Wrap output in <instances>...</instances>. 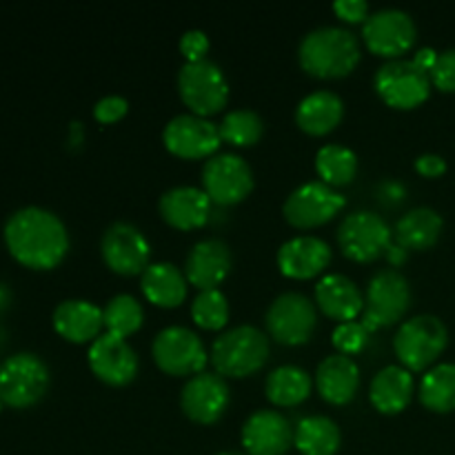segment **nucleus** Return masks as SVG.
Here are the masks:
<instances>
[{
    "mask_svg": "<svg viewBox=\"0 0 455 455\" xmlns=\"http://www.w3.org/2000/svg\"><path fill=\"white\" fill-rule=\"evenodd\" d=\"M9 253L31 269H52L69 251V234L60 218L44 207H20L4 222Z\"/></svg>",
    "mask_w": 455,
    "mask_h": 455,
    "instance_id": "1",
    "label": "nucleus"
},
{
    "mask_svg": "<svg viewBox=\"0 0 455 455\" xmlns=\"http://www.w3.org/2000/svg\"><path fill=\"white\" fill-rule=\"evenodd\" d=\"M298 60L307 74L318 78H342L360 62V43L347 27H315L300 40Z\"/></svg>",
    "mask_w": 455,
    "mask_h": 455,
    "instance_id": "2",
    "label": "nucleus"
},
{
    "mask_svg": "<svg viewBox=\"0 0 455 455\" xmlns=\"http://www.w3.org/2000/svg\"><path fill=\"white\" fill-rule=\"evenodd\" d=\"M267 360H269V338L253 324L227 329L212 345V364L220 376H251L265 367Z\"/></svg>",
    "mask_w": 455,
    "mask_h": 455,
    "instance_id": "3",
    "label": "nucleus"
},
{
    "mask_svg": "<svg viewBox=\"0 0 455 455\" xmlns=\"http://www.w3.org/2000/svg\"><path fill=\"white\" fill-rule=\"evenodd\" d=\"M449 331L440 318L431 314L413 315L404 320L394 336V349L398 360L409 371H422L438 360L447 349Z\"/></svg>",
    "mask_w": 455,
    "mask_h": 455,
    "instance_id": "4",
    "label": "nucleus"
},
{
    "mask_svg": "<svg viewBox=\"0 0 455 455\" xmlns=\"http://www.w3.org/2000/svg\"><path fill=\"white\" fill-rule=\"evenodd\" d=\"M178 93L196 116H212L229 100V83L225 71L212 58L185 62L178 71Z\"/></svg>",
    "mask_w": 455,
    "mask_h": 455,
    "instance_id": "5",
    "label": "nucleus"
},
{
    "mask_svg": "<svg viewBox=\"0 0 455 455\" xmlns=\"http://www.w3.org/2000/svg\"><path fill=\"white\" fill-rule=\"evenodd\" d=\"M411 305V287L409 280L398 269H380L369 278L364 291L363 324L369 331L394 324L407 314Z\"/></svg>",
    "mask_w": 455,
    "mask_h": 455,
    "instance_id": "6",
    "label": "nucleus"
},
{
    "mask_svg": "<svg viewBox=\"0 0 455 455\" xmlns=\"http://www.w3.org/2000/svg\"><path fill=\"white\" fill-rule=\"evenodd\" d=\"M49 369L31 351L9 355L0 364V400L9 407L25 409L38 403L49 389Z\"/></svg>",
    "mask_w": 455,
    "mask_h": 455,
    "instance_id": "7",
    "label": "nucleus"
},
{
    "mask_svg": "<svg viewBox=\"0 0 455 455\" xmlns=\"http://www.w3.org/2000/svg\"><path fill=\"white\" fill-rule=\"evenodd\" d=\"M394 231L389 222L369 209L347 213L338 227V247L347 258L355 262H371L387 253L394 243Z\"/></svg>",
    "mask_w": 455,
    "mask_h": 455,
    "instance_id": "8",
    "label": "nucleus"
},
{
    "mask_svg": "<svg viewBox=\"0 0 455 455\" xmlns=\"http://www.w3.org/2000/svg\"><path fill=\"white\" fill-rule=\"evenodd\" d=\"M373 87L378 96L395 109H413L429 98V71L420 69L413 60L394 58L378 67L373 76Z\"/></svg>",
    "mask_w": 455,
    "mask_h": 455,
    "instance_id": "9",
    "label": "nucleus"
},
{
    "mask_svg": "<svg viewBox=\"0 0 455 455\" xmlns=\"http://www.w3.org/2000/svg\"><path fill=\"white\" fill-rule=\"evenodd\" d=\"M156 364L169 376H196L207 367L209 354L196 331L180 324H172L158 331L151 345Z\"/></svg>",
    "mask_w": 455,
    "mask_h": 455,
    "instance_id": "10",
    "label": "nucleus"
},
{
    "mask_svg": "<svg viewBox=\"0 0 455 455\" xmlns=\"http://www.w3.org/2000/svg\"><path fill=\"white\" fill-rule=\"evenodd\" d=\"M267 331L283 345H302L314 333L318 323L315 302L300 291H284L274 298L265 314Z\"/></svg>",
    "mask_w": 455,
    "mask_h": 455,
    "instance_id": "11",
    "label": "nucleus"
},
{
    "mask_svg": "<svg viewBox=\"0 0 455 455\" xmlns=\"http://www.w3.org/2000/svg\"><path fill=\"white\" fill-rule=\"evenodd\" d=\"M345 204L347 198L336 187L323 180H307L287 196L283 213L293 227L309 229V227H318L331 220L336 213L345 209Z\"/></svg>",
    "mask_w": 455,
    "mask_h": 455,
    "instance_id": "12",
    "label": "nucleus"
},
{
    "mask_svg": "<svg viewBox=\"0 0 455 455\" xmlns=\"http://www.w3.org/2000/svg\"><path fill=\"white\" fill-rule=\"evenodd\" d=\"M203 189L218 204H235L253 189V172L247 160L231 151L213 154L203 167Z\"/></svg>",
    "mask_w": 455,
    "mask_h": 455,
    "instance_id": "13",
    "label": "nucleus"
},
{
    "mask_svg": "<svg viewBox=\"0 0 455 455\" xmlns=\"http://www.w3.org/2000/svg\"><path fill=\"white\" fill-rule=\"evenodd\" d=\"M416 22L407 12L398 7H385L371 12L363 22V38L367 47L378 56L389 60L400 58L416 43Z\"/></svg>",
    "mask_w": 455,
    "mask_h": 455,
    "instance_id": "14",
    "label": "nucleus"
},
{
    "mask_svg": "<svg viewBox=\"0 0 455 455\" xmlns=\"http://www.w3.org/2000/svg\"><path fill=\"white\" fill-rule=\"evenodd\" d=\"M163 142L173 156L187 160L212 158L220 147V129L204 116L178 114L164 124Z\"/></svg>",
    "mask_w": 455,
    "mask_h": 455,
    "instance_id": "15",
    "label": "nucleus"
},
{
    "mask_svg": "<svg viewBox=\"0 0 455 455\" xmlns=\"http://www.w3.org/2000/svg\"><path fill=\"white\" fill-rule=\"evenodd\" d=\"M100 251L107 267L123 275L142 274L151 265V247L147 235L132 222L118 220L102 234Z\"/></svg>",
    "mask_w": 455,
    "mask_h": 455,
    "instance_id": "16",
    "label": "nucleus"
},
{
    "mask_svg": "<svg viewBox=\"0 0 455 455\" xmlns=\"http://www.w3.org/2000/svg\"><path fill=\"white\" fill-rule=\"evenodd\" d=\"M229 400V387L225 378L212 371H200L191 376L180 391L182 411L200 425H213L220 420Z\"/></svg>",
    "mask_w": 455,
    "mask_h": 455,
    "instance_id": "17",
    "label": "nucleus"
},
{
    "mask_svg": "<svg viewBox=\"0 0 455 455\" xmlns=\"http://www.w3.org/2000/svg\"><path fill=\"white\" fill-rule=\"evenodd\" d=\"M89 367L111 387H123L132 382L138 373V355L124 338L114 333H100L89 347Z\"/></svg>",
    "mask_w": 455,
    "mask_h": 455,
    "instance_id": "18",
    "label": "nucleus"
},
{
    "mask_svg": "<svg viewBox=\"0 0 455 455\" xmlns=\"http://www.w3.org/2000/svg\"><path fill=\"white\" fill-rule=\"evenodd\" d=\"M243 444L251 455H284L293 444V427L275 409H258L244 420Z\"/></svg>",
    "mask_w": 455,
    "mask_h": 455,
    "instance_id": "19",
    "label": "nucleus"
},
{
    "mask_svg": "<svg viewBox=\"0 0 455 455\" xmlns=\"http://www.w3.org/2000/svg\"><path fill=\"white\" fill-rule=\"evenodd\" d=\"M231 271V249L220 238L198 240L185 260V275L200 291L218 289Z\"/></svg>",
    "mask_w": 455,
    "mask_h": 455,
    "instance_id": "20",
    "label": "nucleus"
},
{
    "mask_svg": "<svg viewBox=\"0 0 455 455\" xmlns=\"http://www.w3.org/2000/svg\"><path fill=\"white\" fill-rule=\"evenodd\" d=\"M158 212L164 218V222H169L176 229H198L209 220L212 198L200 187L176 185L160 196Z\"/></svg>",
    "mask_w": 455,
    "mask_h": 455,
    "instance_id": "21",
    "label": "nucleus"
},
{
    "mask_svg": "<svg viewBox=\"0 0 455 455\" xmlns=\"http://www.w3.org/2000/svg\"><path fill=\"white\" fill-rule=\"evenodd\" d=\"M331 262V247L318 235H296L278 249V267L284 275L309 280Z\"/></svg>",
    "mask_w": 455,
    "mask_h": 455,
    "instance_id": "22",
    "label": "nucleus"
},
{
    "mask_svg": "<svg viewBox=\"0 0 455 455\" xmlns=\"http://www.w3.org/2000/svg\"><path fill=\"white\" fill-rule=\"evenodd\" d=\"M315 302L320 311L333 320H355L364 309V293L345 274H327L315 284Z\"/></svg>",
    "mask_w": 455,
    "mask_h": 455,
    "instance_id": "23",
    "label": "nucleus"
},
{
    "mask_svg": "<svg viewBox=\"0 0 455 455\" xmlns=\"http://www.w3.org/2000/svg\"><path fill=\"white\" fill-rule=\"evenodd\" d=\"M52 320L56 331L69 342H93L105 327L100 307L80 298L58 302Z\"/></svg>",
    "mask_w": 455,
    "mask_h": 455,
    "instance_id": "24",
    "label": "nucleus"
},
{
    "mask_svg": "<svg viewBox=\"0 0 455 455\" xmlns=\"http://www.w3.org/2000/svg\"><path fill=\"white\" fill-rule=\"evenodd\" d=\"M315 387L327 403H351L360 387V367L351 355H327L315 369Z\"/></svg>",
    "mask_w": 455,
    "mask_h": 455,
    "instance_id": "25",
    "label": "nucleus"
},
{
    "mask_svg": "<svg viewBox=\"0 0 455 455\" xmlns=\"http://www.w3.org/2000/svg\"><path fill=\"white\" fill-rule=\"evenodd\" d=\"M345 116V102L331 89H315L307 93L296 107V123L311 136H323L336 129Z\"/></svg>",
    "mask_w": 455,
    "mask_h": 455,
    "instance_id": "26",
    "label": "nucleus"
},
{
    "mask_svg": "<svg viewBox=\"0 0 455 455\" xmlns=\"http://www.w3.org/2000/svg\"><path fill=\"white\" fill-rule=\"evenodd\" d=\"M413 395V376L409 369L400 364H389L382 367L373 376L371 387H369V398L373 407L382 413H398L411 403Z\"/></svg>",
    "mask_w": 455,
    "mask_h": 455,
    "instance_id": "27",
    "label": "nucleus"
},
{
    "mask_svg": "<svg viewBox=\"0 0 455 455\" xmlns=\"http://www.w3.org/2000/svg\"><path fill=\"white\" fill-rule=\"evenodd\" d=\"M187 275L172 262H151L140 274L142 293L158 307H178L187 298Z\"/></svg>",
    "mask_w": 455,
    "mask_h": 455,
    "instance_id": "28",
    "label": "nucleus"
},
{
    "mask_svg": "<svg viewBox=\"0 0 455 455\" xmlns=\"http://www.w3.org/2000/svg\"><path fill=\"white\" fill-rule=\"evenodd\" d=\"M443 216L431 207H413L398 218L394 227L395 243L404 249H429L443 234Z\"/></svg>",
    "mask_w": 455,
    "mask_h": 455,
    "instance_id": "29",
    "label": "nucleus"
},
{
    "mask_svg": "<svg viewBox=\"0 0 455 455\" xmlns=\"http://www.w3.org/2000/svg\"><path fill=\"white\" fill-rule=\"evenodd\" d=\"M340 427L329 416L302 418L293 429V444L305 455H333L340 449Z\"/></svg>",
    "mask_w": 455,
    "mask_h": 455,
    "instance_id": "30",
    "label": "nucleus"
},
{
    "mask_svg": "<svg viewBox=\"0 0 455 455\" xmlns=\"http://www.w3.org/2000/svg\"><path fill=\"white\" fill-rule=\"evenodd\" d=\"M311 387L314 380L305 369L298 364H280L267 376L265 394L278 407H296L309 398Z\"/></svg>",
    "mask_w": 455,
    "mask_h": 455,
    "instance_id": "31",
    "label": "nucleus"
},
{
    "mask_svg": "<svg viewBox=\"0 0 455 455\" xmlns=\"http://www.w3.org/2000/svg\"><path fill=\"white\" fill-rule=\"evenodd\" d=\"M315 172L331 187L349 185L358 172V156L351 147L327 142L315 154Z\"/></svg>",
    "mask_w": 455,
    "mask_h": 455,
    "instance_id": "32",
    "label": "nucleus"
},
{
    "mask_svg": "<svg viewBox=\"0 0 455 455\" xmlns=\"http://www.w3.org/2000/svg\"><path fill=\"white\" fill-rule=\"evenodd\" d=\"M420 403L438 413L455 411V364L443 363L422 376Z\"/></svg>",
    "mask_w": 455,
    "mask_h": 455,
    "instance_id": "33",
    "label": "nucleus"
},
{
    "mask_svg": "<svg viewBox=\"0 0 455 455\" xmlns=\"http://www.w3.org/2000/svg\"><path fill=\"white\" fill-rule=\"evenodd\" d=\"M142 318H145V311L132 293H118L102 309L107 333H114L120 338L136 333L142 327Z\"/></svg>",
    "mask_w": 455,
    "mask_h": 455,
    "instance_id": "34",
    "label": "nucleus"
},
{
    "mask_svg": "<svg viewBox=\"0 0 455 455\" xmlns=\"http://www.w3.org/2000/svg\"><path fill=\"white\" fill-rule=\"evenodd\" d=\"M220 138L225 142H231L235 147L256 145L265 133V120L258 111L253 109H234L225 114V118L218 123Z\"/></svg>",
    "mask_w": 455,
    "mask_h": 455,
    "instance_id": "35",
    "label": "nucleus"
},
{
    "mask_svg": "<svg viewBox=\"0 0 455 455\" xmlns=\"http://www.w3.org/2000/svg\"><path fill=\"white\" fill-rule=\"evenodd\" d=\"M191 315L198 327L216 331L229 323V300L220 289H204L191 302Z\"/></svg>",
    "mask_w": 455,
    "mask_h": 455,
    "instance_id": "36",
    "label": "nucleus"
},
{
    "mask_svg": "<svg viewBox=\"0 0 455 455\" xmlns=\"http://www.w3.org/2000/svg\"><path fill=\"white\" fill-rule=\"evenodd\" d=\"M331 342L340 354L354 355L367 347L369 342V329L358 320H347V323H338L331 333Z\"/></svg>",
    "mask_w": 455,
    "mask_h": 455,
    "instance_id": "37",
    "label": "nucleus"
},
{
    "mask_svg": "<svg viewBox=\"0 0 455 455\" xmlns=\"http://www.w3.org/2000/svg\"><path fill=\"white\" fill-rule=\"evenodd\" d=\"M431 84H435L443 92H455V49L438 53L434 69L429 71Z\"/></svg>",
    "mask_w": 455,
    "mask_h": 455,
    "instance_id": "38",
    "label": "nucleus"
},
{
    "mask_svg": "<svg viewBox=\"0 0 455 455\" xmlns=\"http://www.w3.org/2000/svg\"><path fill=\"white\" fill-rule=\"evenodd\" d=\"M178 47H180L182 56L187 58V62H196L207 58L212 43H209V36L204 34L203 29H187L185 34L180 36Z\"/></svg>",
    "mask_w": 455,
    "mask_h": 455,
    "instance_id": "39",
    "label": "nucleus"
},
{
    "mask_svg": "<svg viewBox=\"0 0 455 455\" xmlns=\"http://www.w3.org/2000/svg\"><path fill=\"white\" fill-rule=\"evenodd\" d=\"M127 98L120 96V93H109V96H102L100 100L93 105V116H96L100 123L109 124L123 118V116L127 114Z\"/></svg>",
    "mask_w": 455,
    "mask_h": 455,
    "instance_id": "40",
    "label": "nucleus"
},
{
    "mask_svg": "<svg viewBox=\"0 0 455 455\" xmlns=\"http://www.w3.org/2000/svg\"><path fill=\"white\" fill-rule=\"evenodd\" d=\"M333 12L347 22H364L369 16L367 0H336Z\"/></svg>",
    "mask_w": 455,
    "mask_h": 455,
    "instance_id": "41",
    "label": "nucleus"
},
{
    "mask_svg": "<svg viewBox=\"0 0 455 455\" xmlns=\"http://www.w3.org/2000/svg\"><path fill=\"white\" fill-rule=\"evenodd\" d=\"M416 169L427 178H438L447 172V160L438 154H422L418 156Z\"/></svg>",
    "mask_w": 455,
    "mask_h": 455,
    "instance_id": "42",
    "label": "nucleus"
},
{
    "mask_svg": "<svg viewBox=\"0 0 455 455\" xmlns=\"http://www.w3.org/2000/svg\"><path fill=\"white\" fill-rule=\"evenodd\" d=\"M411 60L416 62L420 69L431 71V69H434L435 60H438V52H435V49H431V47H420L416 53H413Z\"/></svg>",
    "mask_w": 455,
    "mask_h": 455,
    "instance_id": "43",
    "label": "nucleus"
},
{
    "mask_svg": "<svg viewBox=\"0 0 455 455\" xmlns=\"http://www.w3.org/2000/svg\"><path fill=\"white\" fill-rule=\"evenodd\" d=\"M387 258H389V262L394 267L403 265V262L407 260V249H404L403 244H398V243H391L389 249H387Z\"/></svg>",
    "mask_w": 455,
    "mask_h": 455,
    "instance_id": "44",
    "label": "nucleus"
},
{
    "mask_svg": "<svg viewBox=\"0 0 455 455\" xmlns=\"http://www.w3.org/2000/svg\"><path fill=\"white\" fill-rule=\"evenodd\" d=\"M218 455H243V453H234V451H222V453H218Z\"/></svg>",
    "mask_w": 455,
    "mask_h": 455,
    "instance_id": "45",
    "label": "nucleus"
},
{
    "mask_svg": "<svg viewBox=\"0 0 455 455\" xmlns=\"http://www.w3.org/2000/svg\"><path fill=\"white\" fill-rule=\"evenodd\" d=\"M0 403H3V400H0Z\"/></svg>",
    "mask_w": 455,
    "mask_h": 455,
    "instance_id": "46",
    "label": "nucleus"
}]
</instances>
